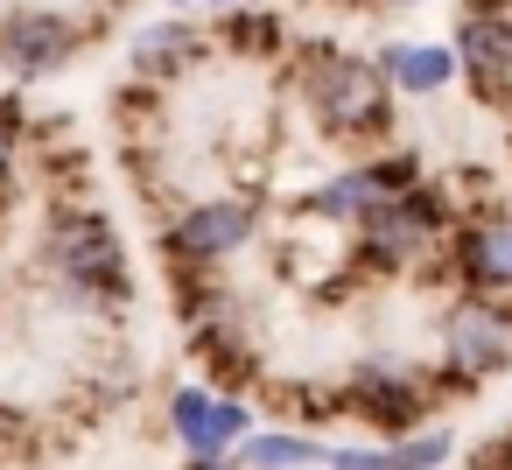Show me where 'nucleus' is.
Here are the masks:
<instances>
[{"instance_id": "f257e3e1", "label": "nucleus", "mask_w": 512, "mask_h": 470, "mask_svg": "<svg viewBox=\"0 0 512 470\" xmlns=\"http://www.w3.org/2000/svg\"><path fill=\"white\" fill-rule=\"evenodd\" d=\"M288 78H295V92H302V106H309V120H316L323 141L358 148V162L379 155V148H393V134H400V99H393V85L372 71L365 50H351V43H337V36H302V43L288 50Z\"/></svg>"}, {"instance_id": "f03ea898", "label": "nucleus", "mask_w": 512, "mask_h": 470, "mask_svg": "<svg viewBox=\"0 0 512 470\" xmlns=\"http://www.w3.org/2000/svg\"><path fill=\"white\" fill-rule=\"evenodd\" d=\"M36 260L57 281V295L85 302V309H127L134 302V260L127 239L106 211L92 204H50L43 232H36Z\"/></svg>"}, {"instance_id": "7ed1b4c3", "label": "nucleus", "mask_w": 512, "mask_h": 470, "mask_svg": "<svg viewBox=\"0 0 512 470\" xmlns=\"http://www.w3.org/2000/svg\"><path fill=\"white\" fill-rule=\"evenodd\" d=\"M463 393L435 358H407V351H358L344 365V386H337V414L379 428L386 442H407L421 428H435V407Z\"/></svg>"}, {"instance_id": "20e7f679", "label": "nucleus", "mask_w": 512, "mask_h": 470, "mask_svg": "<svg viewBox=\"0 0 512 470\" xmlns=\"http://www.w3.org/2000/svg\"><path fill=\"white\" fill-rule=\"evenodd\" d=\"M260 225H267V204L260 197H239V190H218V197H197L183 204L155 246H162V267H190V274H225L246 246H260Z\"/></svg>"}, {"instance_id": "39448f33", "label": "nucleus", "mask_w": 512, "mask_h": 470, "mask_svg": "<svg viewBox=\"0 0 512 470\" xmlns=\"http://www.w3.org/2000/svg\"><path fill=\"white\" fill-rule=\"evenodd\" d=\"M435 365L463 386V393H477L484 379H498V372H512V302H491V295H456L449 309H442V323H435Z\"/></svg>"}, {"instance_id": "423d86ee", "label": "nucleus", "mask_w": 512, "mask_h": 470, "mask_svg": "<svg viewBox=\"0 0 512 470\" xmlns=\"http://www.w3.org/2000/svg\"><path fill=\"white\" fill-rule=\"evenodd\" d=\"M92 43V22L71 8H50V0H22V8H0V71L43 85L57 71H71Z\"/></svg>"}, {"instance_id": "0eeeda50", "label": "nucleus", "mask_w": 512, "mask_h": 470, "mask_svg": "<svg viewBox=\"0 0 512 470\" xmlns=\"http://www.w3.org/2000/svg\"><path fill=\"white\" fill-rule=\"evenodd\" d=\"M169 435L183 442V456H232L253 435V407L239 393H218V386H176L169 393Z\"/></svg>"}, {"instance_id": "6e6552de", "label": "nucleus", "mask_w": 512, "mask_h": 470, "mask_svg": "<svg viewBox=\"0 0 512 470\" xmlns=\"http://www.w3.org/2000/svg\"><path fill=\"white\" fill-rule=\"evenodd\" d=\"M449 50L456 85H470L477 106H512V15H456Z\"/></svg>"}, {"instance_id": "1a4fd4ad", "label": "nucleus", "mask_w": 512, "mask_h": 470, "mask_svg": "<svg viewBox=\"0 0 512 470\" xmlns=\"http://www.w3.org/2000/svg\"><path fill=\"white\" fill-rule=\"evenodd\" d=\"M442 253H449V274L463 281V295L512 302V218H505V211L463 218V225H456V239H449Z\"/></svg>"}, {"instance_id": "9d476101", "label": "nucleus", "mask_w": 512, "mask_h": 470, "mask_svg": "<svg viewBox=\"0 0 512 470\" xmlns=\"http://www.w3.org/2000/svg\"><path fill=\"white\" fill-rule=\"evenodd\" d=\"M204 57H211V36H204V22H190V15H162V22L134 29V43H127V71H134V85H148V92L197 78Z\"/></svg>"}, {"instance_id": "9b49d317", "label": "nucleus", "mask_w": 512, "mask_h": 470, "mask_svg": "<svg viewBox=\"0 0 512 470\" xmlns=\"http://www.w3.org/2000/svg\"><path fill=\"white\" fill-rule=\"evenodd\" d=\"M351 253H358V267H372V274H414L428 253H435V239L400 211V197L393 204H379V211H365L358 225H351Z\"/></svg>"}, {"instance_id": "f8f14e48", "label": "nucleus", "mask_w": 512, "mask_h": 470, "mask_svg": "<svg viewBox=\"0 0 512 470\" xmlns=\"http://www.w3.org/2000/svg\"><path fill=\"white\" fill-rule=\"evenodd\" d=\"M372 71L393 85V99H442L456 85V50L449 43H414V36H386L379 50H365Z\"/></svg>"}, {"instance_id": "ddd939ff", "label": "nucleus", "mask_w": 512, "mask_h": 470, "mask_svg": "<svg viewBox=\"0 0 512 470\" xmlns=\"http://www.w3.org/2000/svg\"><path fill=\"white\" fill-rule=\"evenodd\" d=\"M211 43H218L225 57H246V64H274V57H288V50H295L288 22H281L274 8H232V15H218Z\"/></svg>"}, {"instance_id": "4468645a", "label": "nucleus", "mask_w": 512, "mask_h": 470, "mask_svg": "<svg viewBox=\"0 0 512 470\" xmlns=\"http://www.w3.org/2000/svg\"><path fill=\"white\" fill-rule=\"evenodd\" d=\"M239 470H323L330 463V442L309 435V428H253L239 449H232Z\"/></svg>"}, {"instance_id": "2eb2a0df", "label": "nucleus", "mask_w": 512, "mask_h": 470, "mask_svg": "<svg viewBox=\"0 0 512 470\" xmlns=\"http://www.w3.org/2000/svg\"><path fill=\"white\" fill-rule=\"evenodd\" d=\"M379 204H386V197L372 190L365 162H351V169L323 176V183H316V190L302 197V211H309V218H323V225H344V232H351V225H358L365 211H379Z\"/></svg>"}, {"instance_id": "dca6fc26", "label": "nucleus", "mask_w": 512, "mask_h": 470, "mask_svg": "<svg viewBox=\"0 0 512 470\" xmlns=\"http://www.w3.org/2000/svg\"><path fill=\"white\" fill-rule=\"evenodd\" d=\"M393 456H400V470H449V456H456V428H421V435H407V442H393Z\"/></svg>"}, {"instance_id": "f3484780", "label": "nucleus", "mask_w": 512, "mask_h": 470, "mask_svg": "<svg viewBox=\"0 0 512 470\" xmlns=\"http://www.w3.org/2000/svg\"><path fill=\"white\" fill-rule=\"evenodd\" d=\"M29 120H22V106L15 99H0V218H8V204H15V162H22V134Z\"/></svg>"}, {"instance_id": "a211bd4d", "label": "nucleus", "mask_w": 512, "mask_h": 470, "mask_svg": "<svg viewBox=\"0 0 512 470\" xmlns=\"http://www.w3.org/2000/svg\"><path fill=\"white\" fill-rule=\"evenodd\" d=\"M323 470H400V456H393V442H344V449H330Z\"/></svg>"}, {"instance_id": "6ab92c4d", "label": "nucleus", "mask_w": 512, "mask_h": 470, "mask_svg": "<svg viewBox=\"0 0 512 470\" xmlns=\"http://www.w3.org/2000/svg\"><path fill=\"white\" fill-rule=\"evenodd\" d=\"M183 470H239L232 456H183Z\"/></svg>"}, {"instance_id": "aec40b11", "label": "nucleus", "mask_w": 512, "mask_h": 470, "mask_svg": "<svg viewBox=\"0 0 512 470\" xmlns=\"http://www.w3.org/2000/svg\"><path fill=\"white\" fill-rule=\"evenodd\" d=\"M463 15H512V0H463Z\"/></svg>"}, {"instance_id": "412c9836", "label": "nucleus", "mask_w": 512, "mask_h": 470, "mask_svg": "<svg viewBox=\"0 0 512 470\" xmlns=\"http://www.w3.org/2000/svg\"><path fill=\"white\" fill-rule=\"evenodd\" d=\"M358 8H386V15H407V8H421V0H358Z\"/></svg>"}, {"instance_id": "4be33fe9", "label": "nucleus", "mask_w": 512, "mask_h": 470, "mask_svg": "<svg viewBox=\"0 0 512 470\" xmlns=\"http://www.w3.org/2000/svg\"><path fill=\"white\" fill-rule=\"evenodd\" d=\"M204 8H218V15H232V8H246V0H204Z\"/></svg>"}, {"instance_id": "5701e85b", "label": "nucleus", "mask_w": 512, "mask_h": 470, "mask_svg": "<svg viewBox=\"0 0 512 470\" xmlns=\"http://www.w3.org/2000/svg\"><path fill=\"white\" fill-rule=\"evenodd\" d=\"M169 8H176V15H190V8H197V0H169Z\"/></svg>"}]
</instances>
